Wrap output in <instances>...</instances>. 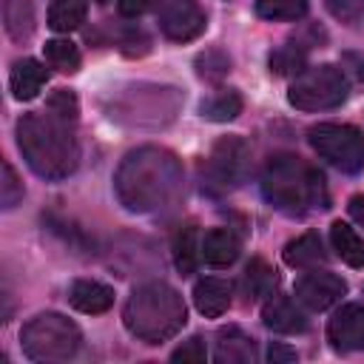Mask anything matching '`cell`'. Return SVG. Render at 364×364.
<instances>
[{
	"instance_id": "obj_24",
	"label": "cell",
	"mask_w": 364,
	"mask_h": 364,
	"mask_svg": "<svg viewBox=\"0 0 364 364\" xmlns=\"http://www.w3.org/2000/svg\"><path fill=\"white\" fill-rule=\"evenodd\" d=\"M242 114V97L239 91H219L210 100L202 102V117L213 122H228Z\"/></svg>"
},
{
	"instance_id": "obj_33",
	"label": "cell",
	"mask_w": 364,
	"mask_h": 364,
	"mask_svg": "<svg viewBox=\"0 0 364 364\" xmlns=\"http://www.w3.org/2000/svg\"><path fill=\"white\" fill-rule=\"evenodd\" d=\"M154 6V0H117V9L122 17H139Z\"/></svg>"
},
{
	"instance_id": "obj_18",
	"label": "cell",
	"mask_w": 364,
	"mask_h": 364,
	"mask_svg": "<svg viewBox=\"0 0 364 364\" xmlns=\"http://www.w3.org/2000/svg\"><path fill=\"white\" fill-rule=\"evenodd\" d=\"M284 262L290 267H318L327 262V253H324V245H321V236L318 233H301L299 239L287 242L284 245Z\"/></svg>"
},
{
	"instance_id": "obj_29",
	"label": "cell",
	"mask_w": 364,
	"mask_h": 364,
	"mask_svg": "<svg viewBox=\"0 0 364 364\" xmlns=\"http://www.w3.org/2000/svg\"><path fill=\"white\" fill-rule=\"evenodd\" d=\"M196 65H199V77L213 80V82L222 80L228 74V68H230V63H228V57L222 51H205V54H199Z\"/></svg>"
},
{
	"instance_id": "obj_28",
	"label": "cell",
	"mask_w": 364,
	"mask_h": 364,
	"mask_svg": "<svg viewBox=\"0 0 364 364\" xmlns=\"http://www.w3.org/2000/svg\"><path fill=\"white\" fill-rule=\"evenodd\" d=\"M46 108H48L51 114H57L60 119H68V122H74V119H77V111H80L77 97H74L68 88H57V91L48 97Z\"/></svg>"
},
{
	"instance_id": "obj_11",
	"label": "cell",
	"mask_w": 364,
	"mask_h": 364,
	"mask_svg": "<svg viewBox=\"0 0 364 364\" xmlns=\"http://www.w3.org/2000/svg\"><path fill=\"white\" fill-rule=\"evenodd\" d=\"M327 341L338 353L364 350V304L358 301L341 304L327 324Z\"/></svg>"
},
{
	"instance_id": "obj_19",
	"label": "cell",
	"mask_w": 364,
	"mask_h": 364,
	"mask_svg": "<svg viewBox=\"0 0 364 364\" xmlns=\"http://www.w3.org/2000/svg\"><path fill=\"white\" fill-rule=\"evenodd\" d=\"M6 34L14 43H26L34 34V3L31 0H3Z\"/></svg>"
},
{
	"instance_id": "obj_5",
	"label": "cell",
	"mask_w": 364,
	"mask_h": 364,
	"mask_svg": "<svg viewBox=\"0 0 364 364\" xmlns=\"http://www.w3.org/2000/svg\"><path fill=\"white\" fill-rule=\"evenodd\" d=\"M80 344H82L80 327L60 313H40L28 318L20 330L23 355L31 361H46V364L68 361L77 355Z\"/></svg>"
},
{
	"instance_id": "obj_14",
	"label": "cell",
	"mask_w": 364,
	"mask_h": 364,
	"mask_svg": "<svg viewBox=\"0 0 364 364\" xmlns=\"http://www.w3.org/2000/svg\"><path fill=\"white\" fill-rule=\"evenodd\" d=\"M48 80V71L46 65H40L37 60L31 57H23L11 65V74H9V88L14 94V100L26 102V100H34L40 94V88L46 85Z\"/></svg>"
},
{
	"instance_id": "obj_21",
	"label": "cell",
	"mask_w": 364,
	"mask_h": 364,
	"mask_svg": "<svg viewBox=\"0 0 364 364\" xmlns=\"http://www.w3.org/2000/svg\"><path fill=\"white\" fill-rule=\"evenodd\" d=\"M199 259H202V247L196 245V228L182 225L173 236V264L182 276H191L196 270Z\"/></svg>"
},
{
	"instance_id": "obj_31",
	"label": "cell",
	"mask_w": 364,
	"mask_h": 364,
	"mask_svg": "<svg viewBox=\"0 0 364 364\" xmlns=\"http://www.w3.org/2000/svg\"><path fill=\"white\" fill-rule=\"evenodd\" d=\"M205 358H208V350H205V341H202L199 336L182 341V344L171 353V361H193V364H199V361H205Z\"/></svg>"
},
{
	"instance_id": "obj_34",
	"label": "cell",
	"mask_w": 364,
	"mask_h": 364,
	"mask_svg": "<svg viewBox=\"0 0 364 364\" xmlns=\"http://www.w3.org/2000/svg\"><path fill=\"white\" fill-rule=\"evenodd\" d=\"M296 358H299V353L293 347H284L279 341L267 347V361H273V364H287V361H296Z\"/></svg>"
},
{
	"instance_id": "obj_22",
	"label": "cell",
	"mask_w": 364,
	"mask_h": 364,
	"mask_svg": "<svg viewBox=\"0 0 364 364\" xmlns=\"http://www.w3.org/2000/svg\"><path fill=\"white\" fill-rule=\"evenodd\" d=\"M85 11H88V0H51V6H48V26L54 31L68 34V31L82 26Z\"/></svg>"
},
{
	"instance_id": "obj_25",
	"label": "cell",
	"mask_w": 364,
	"mask_h": 364,
	"mask_svg": "<svg viewBox=\"0 0 364 364\" xmlns=\"http://www.w3.org/2000/svg\"><path fill=\"white\" fill-rule=\"evenodd\" d=\"M273 284H276V270H273L267 262L253 259V262L247 264V270H245V293H247V299L270 296Z\"/></svg>"
},
{
	"instance_id": "obj_27",
	"label": "cell",
	"mask_w": 364,
	"mask_h": 364,
	"mask_svg": "<svg viewBox=\"0 0 364 364\" xmlns=\"http://www.w3.org/2000/svg\"><path fill=\"white\" fill-rule=\"evenodd\" d=\"M20 199H23V182H20L17 171L11 168V162H6V159H3V179H0V202H3V208L9 210V208H14V205H17Z\"/></svg>"
},
{
	"instance_id": "obj_20",
	"label": "cell",
	"mask_w": 364,
	"mask_h": 364,
	"mask_svg": "<svg viewBox=\"0 0 364 364\" xmlns=\"http://www.w3.org/2000/svg\"><path fill=\"white\" fill-rule=\"evenodd\" d=\"M330 242H333V250L338 253L341 262H347L350 267H364V239L341 219H336L330 225Z\"/></svg>"
},
{
	"instance_id": "obj_2",
	"label": "cell",
	"mask_w": 364,
	"mask_h": 364,
	"mask_svg": "<svg viewBox=\"0 0 364 364\" xmlns=\"http://www.w3.org/2000/svg\"><path fill=\"white\" fill-rule=\"evenodd\" d=\"M17 145L28 168L43 179H65L80 162V145L68 119L57 114L31 111L17 119Z\"/></svg>"
},
{
	"instance_id": "obj_1",
	"label": "cell",
	"mask_w": 364,
	"mask_h": 364,
	"mask_svg": "<svg viewBox=\"0 0 364 364\" xmlns=\"http://www.w3.org/2000/svg\"><path fill=\"white\" fill-rule=\"evenodd\" d=\"M182 182V165L179 159L165 148H136L131 151L114 176V188L119 202L128 210L148 213L165 208Z\"/></svg>"
},
{
	"instance_id": "obj_8",
	"label": "cell",
	"mask_w": 364,
	"mask_h": 364,
	"mask_svg": "<svg viewBox=\"0 0 364 364\" xmlns=\"http://www.w3.org/2000/svg\"><path fill=\"white\" fill-rule=\"evenodd\" d=\"M247 165H250V148L245 145V139L239 136H222L208 162H205V173H208V185L216 191H230L239 188L242 179L247 176Z\"/></svg>"
},
{
	"instance_id": "obj_35",
	"label": "cell",
	"mask_w": 364,
	"mask_h": 364,
	"mask_svg": "<svg viewBox=\"0 0 364 364\" xmlns=\"http://www.w3.org/2000/svg\"><path fill=\"white\" fill-rule=\"evenodd\" d=\"M347 210H350V216L364 228V196H350V202H347Z\"/></svg>"
},
{
	"instance_id": "obj_4",
	"label": "cell",
	"mask_w": 364,
	"mask_h": 364,
	"mask_svg": "<svg viewBox=\"0 0 364 364\" xmlns=\"http://www.w3.org/2000/svg\"><path fill=\"white\" fill-rule=\"evenodd\" d=\"M185 301L182 296L165 282H145L139 284L122 310V321L131 336L145 344H162L185 327Z\"/></svg>"
},
{
	"instance_id": "obj_23",
	"label": "cell",
	"mask_w": 364,
	"mask_h": 364,
	"mask_svg": "<svg viewBox=\"0 0 364 364\" xmlns=\"http://www.w3.org/2000/svg\"><path fill=\"white\" fill-rule=\"evenodd\" d=\"M43 54H46V63L63 74H74L80 68V48L71 40H48L43 46Z\"/></svg>"
},
{
	"instance_id": "obj_30",
	"label": "cell",
	"mask_w": 364,
	"mask_h": 364,
	"mask_svg": "<svg viewBox=\"0 0 364 364\" xmlns=\"http://www.w3.org/2000/svg\"><path fill=\"white\" fill-rule=\"evenodd\" d=\"M330 14L341 23H358L364 20V0H324Z\"/></svg>"
},
{
	"instance_id": "obj_16",
	"label": "cell",
	"mask_w": 364,
	"mask_h": 364,
	"mask_svg": "<svg viewBox=\"0 0 364 364\" xmlns=\"http://www.w3.org/2000/svg\"><path fill=\"white\" fill-rule=\"evenodd\" d=\"M199 247H202V259L210 267H228L239 256V236L228 228H210Z\"/></svg>"
},
{
	"instance_id": "obj_15",
	"label": "cell",
	"mask_w": 364,
	"mask_h": 364,
	"mask_svg": "<svg viewBox=\"0 0 364 364\" xmlns=\"http://www.w3.org/2000/svg\"><path fill=\"white\" fill-rule=\"evenodd\" d=\"M193 304L205 318H219L230 307V284L216 276H205L193 284Z\"/></svg>"
},
{
	"instance_id": "obj_7",
	"label": "cell",
	"mask_w": 364,
	"mask_h": 364,
	"mask_svg": "<svg viewBox=\"0 0 364 364\" xmlns=\"http://www.w3.org/2000/svg\"><path fill=\"white\" fill-rule=\"evenodd\" d=\"M310 148L338 168L341 173H358L364 168V134L347 122H318L307 131Z\"/></svg>"
},
{
	"instance_id": "obj_3",
	"label": "cell",
	"mask_w": 364,
	"mask_h": 364,
	"mask_svg": "<svg viewBox=\"0 0 364 364\" xmlns=\"http://www.w3.org/2000/svg\"><path fill=\"white\" fill-rule=\"evenodd\" d=\"M262 193L276 210L287 216H301L313 208H330L324 176L293 154H276L267 159L262 171Z\"/></svg>"
},
{
	"instance_id": "obj_32",
	"label": "cell",
	"mask_w": 364,
	"mask_h": 364,
	"mask_svg": "<svg viewBox=\"0 0 364 364\" xmlns=\"http://www.w3.org/2000/svg\"><path fill=\"white\" fill-rule=\"evenodd\" d=\"M299 65H301V51H296V48H279L276 54H270V68L276 74L299 71Z\"/></svg>"
},
{
	"instance_id": "obj_26",
	"label": "cell",
	"mask_w": 364,
	"mask_h": 364,
	"mask_svg": "<svg viewBox=\"0 0 364 364\" xmlns=\"http://www.w3.org/2000/svg\"><path fill=\"white\" fill-rule=\"evenodd\" d=\"M256 14L264 20H301L307 14V0H256Z\"/></svg>"
},
{
	"instance_id": "obj_6",
	"label": "cell",
	"mask_w": 364,
	"mask_h": 364,
	"mask_svg": "<svg viewBox=\"0 0 364 364\" xmlns=\"http://www.w3.org/2000/svg\"><path fill=\"white\" fill-rule=\"evenodd\" d=\"M347 74L333 63H321L296 74V80L287 88V102L299 111H330L338 108L347 100Z\"/></svg>"
},
{
	"instance_id": "obj_12",
	"label": "cell",
	"mask_w": 364,
	"mask_h": 364,
	"mask_svg": "<svg viewBox=\"0 0 364 364\" xmlns=\"http://www.w3.org/2000/svg\"><path fill=\"white\" fill-rule=\"evenodd\" d=\"M262 321L273 333H284V336H296V333L307 330V318L299 310V304L290 296H282V293H276V296L270 293V299L262 307Z\"/></svg>"
},
{
	"instance_id": "obj_13",
	"label": "cell",
	"mask_w": 364,
	"mask_h": 364,
	"mask_svg": "<svg viewBox=\"0 0 364 364\" xmlns=\"http://www.w3.org/2000/svg\"><path fill=\"white\" fill-rule=\"evenodd\" d=\"M68 301L80 313L100 316L114 304V290L97 279H74L68 287Z\"/></svg>"
},
{
	"instance_id": "obj_17",
	"label": "cell",
	"mask_w": 364,
	"mask_h": 364,
	"mask_svg": "<svg viewBox=\"0 0 364 364\" xmlns=\"http://www.w3.org/2000/svg\"><path fill=\"white\" fill-rule=\"evenodd\" d=\"M253 355H256V344L239 327H222L216 333V353H213L216 361H222V364H245V361H253Z\"/></svg>"
},
{
	"instance_id": "obj_10",
	"label": "cell",
	"mask_w": 364,
	"mask_h": 364,
	"mask_svg": "<svg viewBox=\"0 0 364 364\" xmlns=\"http://www.w3.org/2000/svg\"><path fill=\"white\" fill-rule=\"evenodd\" d=\"M347 293V282L330 270H310L296 282V301L304 304L313 313H321L333 307Z\"/></svg>"
},
{
	"instance_id": "obj_36",
	"label": "cell",
	"mask_w": 364,
	"mask_h": 364,
	"mask_svg": "<svg viewBox=\"0 0 364 364\" xmlns=\"http://www.w3.org/2000/svg\"><path fill=\"white\" fill-rule=\"evenodd\" d=\"M358 74H361V80H364V63H361V68H358Z\"/></svg>"
},
{
	"instance_id": "obj_9",
	"label": "cell",
	"mask_w": 364,
	"mask_h": 364,
	"mask_svg": "<svg viewBox=\"0 0 364 364\" xmlns=\"http://www.w3.org/2000/svg\"><path fill=\"white\" fill-rule=\"evenodd\" d=\"M208 26V17L196 0H162L159 31L173 43L196 40Z\"/></svg>"
}]
</instances>
